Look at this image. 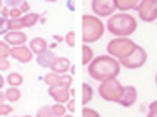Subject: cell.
I'll return each instance as SVG.
<instances>
[{"label":"cell","mask_w":157,"mask_h":117,"mask_svg":"<svg viewBox=\"0 0 157 117\" xmlns=\"http://www.w3.org/2000/svg\"><path fill=\"white\" fill-rule=\"evenodd\" d=\"M124 87L119 79H107V80H102L99 85V96L102 97L105 102H117L121 100L122 94H124Z\"/></svg>","instance_id":"5"},{"label":"cell","mask_w":157,"mask_h":117,"mask_svg":"<svg viewBox=\"0 0 157 117\" xmlns=\"http://www.w3.org/2000/svg\"><path fill=\"white\" fill-rule=\"evenodd\" d=\"M10 69V60L9 59H0V72H7Z\"/></svg>","instance_id":"32"},{"label":"cell","mask_w":157,"mask_h":117,"mask_svg":"<svg viewBox=\"0 0 157 117\" xmlns=\"http://www.w3.org/2000/svg\"><path fill=\"white\" fill-rule=\"evenodd\" d=\"M20 97H22V92L18 87H9L5 90V99H7V102H10V104L20 100Z\"/></svg>","instance_id":"21"},{"label":"cell","mask_w":157,"mask_h":117,"mask_svg":"<svg viewBox=\"0 0 157 117\" xmlns=\"http://www.w3.org/2000/svg\"><path fill=\"white\" fill-rule=\"evenodd\" d=\"M50 70H52V72H55V74L65 75L70 70V60L67 57H57L54 60V64L50 65Z\"/></svg>","instance_id":"13"},{"label":"cell","mask_w":157,"mask_h":117,"mask_svg":"<svg viewBox=\"0 0 157 117\" xmlns=\"http://www.w3.org/2000/svg\"><path fill=\"white\" fill-rule=\"evenodd\" d=\"M52 112H54V115H55V117H62V115H65V112H67L65 104H57V102H55L54 105H52Z\"/></svg>","instance_id":"26"},{"label":"cell","mask_w":157,"mask_h":117,"mask_svg":"<svg viewBox=\"0 0 157 117\" xmlns=\"http://www.w3.org/2000/svg\"><path fill=\"white\" fill-rule=\"evenodd\" d=\"M29 49H30V50H32L35 55H39V54H42V52L48 50V42L44 39V37H35V39L30 40Z\"/></svg>","instance_id":"16"},{"label":"cell","mask_w":157,"mask_h":117,"mask_svg":"<svg viewBox=\"0 0 157 117\" xmlns=\"http://www.w3.org/2000/svg\"><path fill=\"white\" fill-rule=\"evenodd\" d=\"M92 59H94V50H92L90 45L85 44L84 47H82V64H84V65H89V64L92 62Z\"/></svg>","instance_id":"22"},{"label":"cell","mask_w":157,"mask_h":117,"mask_svg":"<svg viewBox=\"0 0 157 117\" xmlns=\"http://www.w3.org/2000/svg\"><path fill=\"white\" fill-rule=\"evenodd\" d=\"M44 82L48 87H54V85H62V75L55 74V72H48L47 75H44Z\"/></svg>","instance_id":"19"},{"label":"cell","mask_w":157,"mask_h":117,"mask_svg":"<svg viewBox=\"0 0 157 117\" xmlns=\"http://www.w3.org/2000/svg\"><path fill=\"white\" fill-rule=\"evenodd\" d=\"M45 2H50V3H54V2H57V0H45Z\"/></svg>","instance_id":"45"},{"label":"cell","mask_w":157,"mask_h":117,"mask_svg":"<svg viewBox=\"0 0 157 117\" xmlns=\"http://www.w3.org/2000/svg\"><path fill=\"white\" fill-rule=\"evenodd\" d=\"M47 92L57 104H67L69 99H72L70 87H65V85H54V87H48Z\"/></svg>","instance_id":"9"},{"label":"cell","mask_w":157,"mask_h":117,"mask_svg":"<svg viewBox=\"0 0 157 117\" xmlns=\"http://www.w3.org/2000/svg\"><path fill=\"white\" fill-rule=\"evenodd\" d=\"M82 117H100V114L97 111H94V109H90V107L85 105V107L82 109Z\"/></svg>","instance_id":"28"},{"label":"cell","mask_w":157,"mask_h":117,"mask_svg":"<svg viewBox=\"0 0 157 117\" xmlns=\"http://www.w3.org/2000/svg\"><path fill=\"white\" fill-rule=\"evenodd\" d=\"M136 102H137V89L134 87V85H125L124 94H122L119 104H121L122 107H132Z\"/></svg>","instance_id":"11"},{"label":"cell","mask_w":157,"mask_h":117,"mask_svg":"<svg viewBox=\"0 0 157 117\" xmlns=\"http://www.w3.org/2000/svg\"><path fill=\"white\" fill-rule=\"evenodd\" d=\"M92 12H94L95 17H110V15L115 14L117 7H115V0H92L90 3Z\"/></svg>","instance_id":"7"},{"label":"cell","mask_w":157,"mask_h":117,"mask_svg":"<svg viewBox=\"0 0 157 117\" xmlns=\"http://www.w3.org/2000/svg\"><path fill=\"white\" fill-rule=\"evenodd\" d=\"M67 7H69V10L75 9V7H74V0H67Z\"/></svg>","instance_id":"40"},{"label":"cell","mask_w":157,"mask_h":117,"mask_svg":"<svg viewBox=\"0 0 157 117\" xmlns=\"http://www.w3.org/2000/svg\"><path fill=\"white\" fill-rule=\"evenodd\" d=\"M12 112H13V107L9 102L0 104V117H2V115H9V114H12Z\"/></svg>","instance_id":"27"},{"label":"cell","mask_w":157,"mask_h":117,"mask_svg":"<svg viewBox=\"0 0 157 117\" xmlns=\"http://www.w3.org/2000/svg\"><path fill=\"white\" fill-rule=\"evenodd\" d=\"M57 59V55L54 54V50H45V52H42V54H39V55H35V60H37V64H39L40 67H44V69H50V65L54 64V60Z\"/></svg>","instance_id":"14"},{"label":"cell","mask_w":157,"mask_h":117,"mask_svg":"<svg viewBox=\"0 0 157 117\" xmlns=\"http://www.w3.org/2000/svg\"><path fill=\"white\" fill-rule=\"evenodd\" d=\"M136 47L137 44L134 40H130L129 37H115L107 44V54L121 62L122 59H125L127 55L132 54L136 50Z\"/></svg>","instance_id":"4"},{"label":"cell","mask_w":157,"mask_h":117,"mask_svg":"<svg viewBox=\"0 0 157 117\" xmlns=\"http://www.w3.org/2000/svg\"><path fill=\"white\" fill-rule=\"evenodd\" d=\"M92 99H94V89H92V85H89L87 82H84V84H82V104L87 105Z\"/></svg>","instance_id":"18"},{"label":"cell","mask_w":157,"mask_h":117,"mask_svg":"<svg viewBox=\"0 0 157 117\" xmlns=\"http://www.w3.org/2000/svg\"><path fill=\"white\" fill-rule=\"evenodd\" d=\"M145 62H147V52H145L144 47L137 45L132 54L121 60V65L129 70H134V69H140L142 65H145Z\"/></svg>","instance_id":"6"},{"label":"cell","mask_w":157,"mask_h":117,"mask_svg":"<svg viewBox=\"0 0 157 117\" xmlns=\"http://www.w3.org/2000/svg\"><path fill=\"white\" fill-rule=\"evenodd\" d=\"M3 85H5V79H3V75L0 74V90L3 89Z\"/></svg>","instance_id":"41"},{"label":"cell","mask_w":157,"mask_h":117,"mask_svg":"<svg viewBox=\"0 0 157 117\" xmlns=\"http://www.w3.org/2000/svg\"><path fill=\"white\" fill-rule=\"evenodd\" d=\"M65 42H67V45H69V47H74V45H75V33H74V32H67Z\"/></svg>","instance_id":"31"},{"label":"cell","mask_w":157,"mask_h":117,"mask_svg":"<svg viewBox=\"0 0 157 117\" xmlns=\"http://www.w3.org/2000/svg\"><path fill=\"white\" fill-rule=\"evenodd\" d=\"M22 117H32V115H22Z\"/></svg>","instance_id":"47"},{"label":"cell","mask_w":157,"mask_h":117,"mask_svg":"<svg viewBox=\"0 0 157 117\" xmlns=\"http://www.w3.org/2000/svg\"><path fill=\"white\" fill-rule=\"evenodd\" d=\"M5 42L9 45H12V47H17V45H25L27 42V33L22 32V30H17V32H7L5 35Z\"/></svg>","instance_id":"12"},{"label":"cell","mask_w":157,"mask_h":117,"mask_svg":"<svg viewBox=\"0 0 157 117\" xmlns=\"http://www.w3.org/2000/svg\"><path fill=\"white\" fill-rule=\"evenodd\" d=\"M151 109H157V100H152V102L149 104V111H151Z\"/></svg>","instance_id":"42"},{"label":"cell","mask_w":157,"mask_h":117,"mask_svg":"<svg viewBox=\"0 0 157 117\" xmlns=\"http://www.w3.org/2000/svg\"><path fill=\"white\" fill-rule=\"evenodd\" d=\"M3 102H7V99H5V92H2V90H0V104H3Z\"/></svg>","instance_id":"39"},{"label":"cell","mask_w":157,"mask_h":117,"mask_svg":"<svg viewBox=\"0 0 157 117\" xmlns=\"http://www.w3.org/2000/svg\"><path fill=\"white\" fill-rule=\"evenodd\" d=\"M107 30L115 37H129L137 30V18L129 12H119L109 17Z\"/></svg>","instance_id":"2"},{"label":"cell","mask_w":157,"mask_h":117,"mask_svg":"<svg viewBox=\"0 0 157 117\" xmlns=\"http://www.w3.org/2000/svg\"><path fill=\"white\" fill-rule=\"evenodd\" d=\"M20 10H22V14H24V15H25V14H29V12H30V3H29L27 0H25V2L20 5Z\"/></svg>","instance_id":"36"},{"label":"cell","mask_w":157,"mask_h":117,"mask_svg":"<svg viewBox=\"0 0 157 117\" xmlns=\"http://www.w3.org/2000/svg\"><path fill=\"white\" fill-rule=\"evenodd\" d=\"M5 82L9 84V87H18V85L24 84V77H22L18 72H9Z\"/></svg>","instance_id":"20"},{"label":"cell","mask_w":157,"mask_h":117,"mask_svg":"<svg viewBox=\"0 0 157 117\" xmlns=\"http://www.w3.org/2000/svg\"><path fill=\"white\" fill-rule=\"evenodd\" d=\"M20 20H22V24H24V29H30V27H33V25L39 22V14L29 12V14L22 15Z\"/></svg>","instance_id":"17"},{"label":"cell","mask_w":157,"mask_h":117,"mask_svg":"<svg viewBox=\"0 0 157 117\" xmlns=\"http://www.w3.org/2000/svg\"><path fill=\"white\" fill-rule=\"evenodd\" d=\"M144 0H115V7L119 12H132L140 7Z\"/></svg>","instance_id":"15"},{"label":"cell","mask_w":157,"mask_h":117,"mask_svg":"<svg viewBox=\"0 0 157 117\" xmlns=\"http://www.w3.org/2000/svg\"><path fill=\"white\" fill-rule=\"evenodd\" d=\"M3 5H5V3H3V0H0V12H2V9H3Z\"/></svg>","instance_id":"43"},{"label":"cell","mask_w":157,"mask_h":117,"mask_svg":"<svg viewBox=\"0 0 157 117\" xmlns=\"http://www.w3.org/2000/svg\"><path fill=\"white\" fill-rule=\"evenodd\" d=\"M147 117H157V109H151L147 112Z\"/></svg>","instance_id":"38"},{"label":"cell","mask_w":157,"mask_h":117,"mask_svg":"<svg viewBox=\"0 0 157 117\" xmlns=\"http://www.w3.org/2000/svg\"><path fill=\"white\" fill-rule=\"evenodd\" d=\"M121 62L117 59L110 57V55H99L94 57L92 62L87 65V72L94 80L102 82L107 79H117V75L121 74Z\"/></svg>","instance_id":"1"},{"label":"cell","mask_w":157,"mask_h":117,"mask_svg":"<svg viewBox=\"0 0 157 117\" xmlns=\"http://www.w3.org/2000/svg\"><path fill=\"white\" fill-rule=\"evenodd\" d=\"M62 117H74L72 114H65V115H62Z\"/></svg>","instance_id":"44"},{"label":"cell","mask_w":157,"mask_h":117,"mask_svg":"<svg viewBox=\"0 0 157 117\" xmlns=\"http://www.w3.org/2000/svg\"><path fill=\"white\" fill-rule=\"evenodd\" d=\"M10 50H12V47H10L5 40H0V59H9Z\"/></svg>","instance_id":"24"},{"label":"cell","mask_w":157,"mask_h":117,"mask_svg":"<svg viewBox=\"0 0 157 117\" xmlns=\"http://www.w3.org/2000/svg\"><path fill=\"white\" fill-rule=\"evenodd\" d=\"M137 15L142 22H154L157 18V0H144L137 9Z\"/></svg>","instance_id":"8"},{"label":"cell","mask_w":157,"mask_h":117,"mask_svg":"<svg viewBox=\"0 0 157 117\" xmlns=\"http://www.w3.org/2000/svg\"><path fill=\"white\" fill-rule=\"evenodd\" d=\"M155 85H157V74H155Z\"/></svg>","instance_id":"46"},{"label":"cell","mask_w":157,"mask_h":117,"mask_svg":"<svg viewBox=\"0 0 157 117\" xmlns=\"http://www.w3.org/2000/svg\"><path fill=\"white\" fill-rule=\"evenodd\" d=\"M10 57H13L20 64H29L33 60V52L27 47V45H17V47H12Z\"/></svg>","instance_id":"10"},{"label":"cell","mask_w":157,"mask_h":117,"mask_svg":"<svg viewBox=\"0 0 157 117\" xmlns=\"http://www.w3.org/2000/svg\"><path fill=\"white\" fill-rule=\"evenodd\" d=\"M105 33V25L95 15H82V40L84 44H95Z\"/></svg>","instance_id":"3"},{"label":"cell","mask_w":157,"mask_h":117,"mask_svg":"<svg viewBox=\"0 0 157 117\" xmlns=\"http://www.w3.org/2000/svg\"><path fill=\"white\" fill-rule=\"evenodd\" d=\"M9 32V18L0 17V35H5Z\"/></svg>","instance_id":"29"},{"label":"cell","mask_w":157,"mask_h":117,"mask_svg":"<svg viewBox=\"0 0 157 117\" xmlns=\"http://www.w3.org/2000/svg\"><path fill=\"white\" fill-rule=\"evenodd\" d=\"M22 15H24V14H22V10L18 9V7H17V9H10V14H9L10 18H20Z\"/></svg>","instance_id":"33"},{"label":"cell","mask_w":157,"mask_h":117,"mask_svg":"<svg viewBox=\"0 0 157 117\" xmlns=\"http://www.w3.org/2000/svg\"><path fill=\"white\" fill-rule=\"evenodd\" d=\"M3 2H5V5L9 7V9H17V7L20 9V5L25 0H3Z\"/></svg>","instance_id":"30"},{"label":"cell","mask_w":157,"mask_h":117,"mask_svg":"<svg viewBox=\"0 0 157 117\" xmlns=\"http://www.w3.org/2000/svg\"><path fill=\"white\" fill-rule=\"evenodd\" d=\"M22 29H24V24L20 18H9V32H17Z\"/></svg>","instance_id":"23"},{"label":"cell","mask_w":157,"mask_h":117,"mask_svg":"<svg viewBox=\"0 0 157 117\" xmlns=\"http://www.w3.org/2000/svg\"><path fill=\"white\" fill-rule=\"evenodd\" d=\"M35 117H55L54 112H52V105H44L37 111Z\"/></svg>","instance_id":"25"},{"label":"cell","mask_w":157,"mask_h":117,"mask_svg":"<svg viewBox=\"0 0 157 117\" xmlns=\"http://www.w3.org/2000/svg\"><path fill=\"white\" fill-rule=\"evenodd\" d=\"M62 85H65V87H70V85H72V75H70V74L62 75Z\"/></svg>","instance_id":"34"},{"label":"cell","mask_w":157,"mask_h":117,"mask_svg":"<svg viewBox=\"0 0 157 117\" xmlns=\"http://www.w3.org/2000/svg\"><path fill=\"white\" fill-rule=\"evenodd\" d=\"M9 14H10V9H9L7 5H3L2 12H0V17H3V18H10V17H9Z\"/></svg>","instance_id":"37"},{"label":"cell","mask_w":157,"mask_h":117,"mask_svg":"<svg viewBox=\"0 0 157 117\" xmlns=\"http://www.w3.org/2000/svg\"><path fill=\"white\" fill-rule=\"evenodd\" d=\"M65 107H67V112H74V111H75V100L69 99V102L65 104Z\"/></svg>","instance_id":"35"}]
</instances>
